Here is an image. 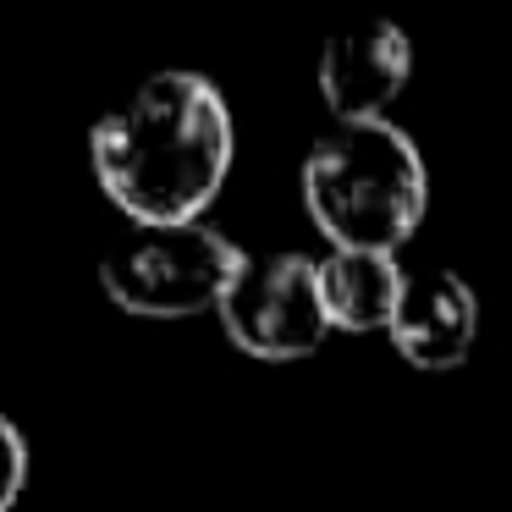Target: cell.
I'll list each match as a JSON object with an SVG mask.
<instances>
[{"instance_id": "ba28073f", "label": "cell", "mask_w": 512, "mask_h": 512, "mask_svg": "<svg viewBox=\"0 0 512 512\" xmlns=\"http://www.w3.org/2000/svg\"><path fill=\"white\" fill-rule=\"evenodd\" d=\"M28 485V441L6 413H0V512H12V501Z\"/></svg>"}, {"instance_id": "5b68a950", "label": "cell", "mask_w": 512, "mask_h": 512, "mask_svg": "<svg viewBox=\"0 0 512 512\" xmlns=\"http://www.w3.org/2000/svg\"><path fill=\"white\" fill-rule=\"evenodd\" d=\"M413 78V45L397 23H358L325 39L320 50V100L336 122H386L391 100Z\"/></svg>"}, {"instance_id": "52a82bcc", "label": "cell", "mask_w": 512, "mask_h": 512, "mask_svg": "<svg viewBox=\"0 0 512 512\" xmlns=\"http://www.w3.org/2000/svg\"><path fill=\"white\" fill-rule=\"evenodd\" d=\"M408 292V270L397 254H375V248H331L320 259V298L331 314V331H391Z\"/></svg>"}, {"instance_id": "8992f818", "label": "cell", "mask_w": 512, "mask_h": 512, "mask_svg": "<svg viewBox=\"0 0 512 512\" xmlns=\"http://www.w3.org/2000/svg\"><path fill=\"white\" fill-rule=\"evenodd\" d=\"M391 347L408 358L413 369H457L479 336V298L463 276L452 270H430V276H408L402 309L391 320Z\"/></svg>"}, {"instance_id": "277c9868", "label": "cell", "mask_w": 512, "mask_h": 512, "mask_svg": "<svg viewBox=\"0 0 512 512\" xmlns=\"http://www.w3.org/2000/svg\"><path fill=\"white\" fill-rule=\"evenodd\" d=\"M221 331L237 342V353L287 364V358L320 353L331 336V314L320 298V259L309 254H265L248 259L232 292L221 298Z\"/></svg>"}, {"instance_id": "3957f363", "label": "cell", "mask_w": 512, "mask_h": 512, "mask_svg": "<svg viewBox=\"0 0 512 512\" xmlns=\"http://www.w3.org/2000/svg\"><path fill=\"white\" fill-rule=\"evenodd\" d=\"M248 254L226 232L204 221L177 226H133L100 259V287L122 314L138 320H188L215 314Z\"/></svg>"}, {"instance_id": "6da1fadb", "label": "cell", "mask_w": 512, "mask_h": 512, "mask_svg": "<svg viewBox=\"0 0 512 512\" xmlns=\"http://www.w3.org/2000/svg\"><path fill=\"white\" fill-rule=\"evenodd\" d=\"M232 149L226 94L204 72H155L89 133L94 182L133 226L204 221Z\"/></svg>"}, {"instance_id": "7a4b0ae2", "label": "cell", "mask_w": 512, "mask_h": 512, "mask_svg": "<svg viewBox=\"0 0 512 512\" xmlns=\"http://www.w3.org/2000/svg\"><path fill=\"white\" fill-rule=\"evenodd\" d=\"M303 204L331 248L397 254L430 210V171L397 122H331L303 160Z\"/></svg>"}]
</instances>
